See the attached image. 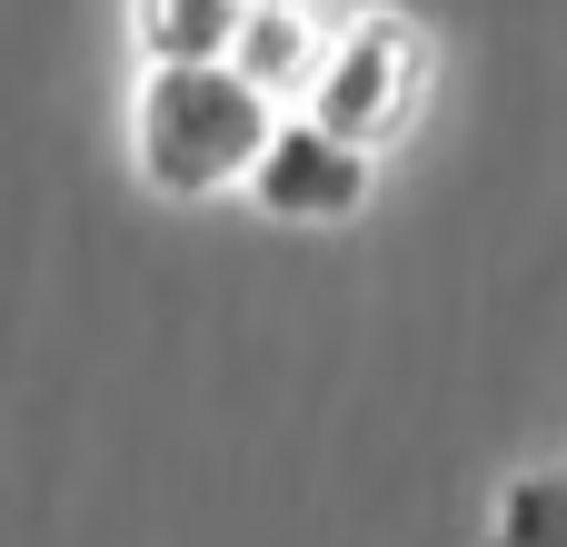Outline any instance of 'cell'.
Listing matches in <instances>:
<instances>
[{
    "label": "cell",
    "instance_id": "6da1fadb",
    "mask_svg": "<svg viewBox=\"0 0 567 547\" xmlns=\"http://www.w3.org/2000/svg\"><path fill=\"white\" fill-rule=\"evenodd\" d=\"M279 110L229 70V60H199V70H140L130 80V179L169 209H209L229 189H249L259 149H269Z\"/></svg>",
    "mask_w": 567,
    "mask_h": 547
},
{
    "label": "cell",
    "instance_id": "7a4b0ae2",
    "mask_svg": "<svg viewBox=\"0 0 567 547\" xmlns=\"http://www.w3.org/2000/svg\"><path fill=\"white\" fill-rule=\"evenodd\" d=\"M439 80H449L439 30H429L419 10H389V0H379V10H349V20H339L329 70H319V90H309V110H299V120H319L329 140H349V149L389 159V149H409V140L429 130Z\"/></svg>",
    "mask_w": 567,
    "mask_h": 547
},
{
    "label": "cell",
    "instance_id": "3957f363",
    "mask_svg": "<svg viewBox=\"0 0 567 547\" xmlns=\"http://www.w3.org/2000/svg\"><path fill=\"white\" fill-rule=\"evenodd\" d=\"M369 199H379V159L349 149V140H329V130L299 120V110L269 130V149H259V169H249V209L279 219V229H349Z\"/></svg>",
    "mask_w": 567,
    "mask_h": 547
},
{
    "label": "cell",
    "instance_id": "277c9868",
    "mask_svg": "<svg viewBox=\"0 0 567 547\" xmlns=\"http://www.w3.org/2000/svg\"><path fill=\"white\" fill-rule=\"evenodd\" d=\"M329 40H339V20H329L319 0H249L229 70L289 120V110H309V90H319V70H329Z\"/></svg>",
    "mask_w": 567,
    "mask_h": 547
},
{
    "label": "cell",
    "instance_id": "5b68a950",
    "mask_svg": "<svg viewBox=\"0 0 567 547\" xmlns=\"http://www.w3.org/2000/svg\"><path fill=\"white\" fill-rule=\"evenodd\" d=\"M120 20H130L140 70H199V60H229L239 50L249 0H120Z\"/></svg>",
    "mask_w": 567,
    "mask_h": 547
},
{
    "label": "cell",
    "instance_id": "8992f818",
    "mask_svg": "<svg viewBox=\"0 0 567 547\" xmlns=\"http://www.w3.org/2000/svg\"><path fill=\"white\" fill-rule=\"evenodd\" d=\"M478 547H567V458L518 468V478L498 488V508H488Z\"/></svg>",
    "mask_w": 567,
    "mask_h": 547
}]
</instances>
